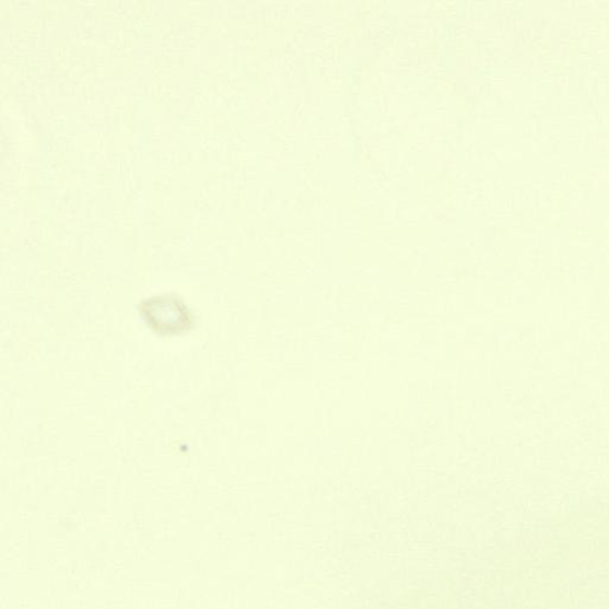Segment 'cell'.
I'll return each mask as SVG.
<instances>
[{
  "label": "cell",
  "mask_w": 609,
  "mask_h": 609,
  "mask_svg": "<svg viewBox=\"0 0 609 609\" xmlns=\"http://www.w3.org/2000/svg\"><path fill=\"white\" fill-rule=\"evenodd\" d=\"M141 311L145 321L161 335L180 333L191 328L192 316L178 297H152L142 304Z\"/></svg>",
  "instance_id": "1"
}]
</instances>
